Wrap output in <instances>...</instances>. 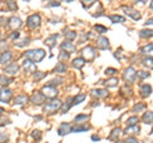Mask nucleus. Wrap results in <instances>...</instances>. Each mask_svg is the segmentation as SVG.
I'll return each instance as SVG.
<instances>
[{
    "instance_id": "nucleus-1",
    "label": "nucleus",
    "mask_w": 153,
    "mask_h": 143,
    "mask_svg": "<svg viewBox=\"0 0 153 143\" xmlns=\"http://www.w3.org/2000/svg\"><path fill=\"white\" fill-rule=\"evenodd\" d=\"M46 52L42 49H35V50H28L25 52V56L27 60H31L32 63H40L45 58Z\"/></svg>"
},
{
    "instance_id": "nucleus-2",
    "label": "nucleus",
    "mask_w": 153,
    "mask_h": 143,
    "mask_svg": "<svg viewBox=\"0 0 153 143\" xmlns=\"http://www.w3.org/2000/svg\"><path fill=\"white\" fill-rule=\"evenodd\" d=\"M61 105H63V102L60 101V100L57 98H54V100H50V102H47L44 105V112L45 114H54L59 109H61Z\"/></svg>"
},
{
    "instance_id": "nucleus-3",
    "label": "nucleus",
    "mask_w": 153,
    "mask_h": 143,
    "mask_svg": "<svg viewBox=\"0 0 153 143\" xmlns=\"http://www.w3.org/2000/svg\"><path fill=\"white\" fill-rule=\"evenodd\" d=\"M41 93L44 95L45 98H49V100H54L57 95V89L56 87H52V86H45V87H42L41 89Z\"/></svg>"
},
{
    "instance_id": "nucleus-4",
    "label": "nucleus",
    "mask_w": 153,
    "mask_h": 143,
    "mask_svg": "<svg viewBox=\"0 0 153 143\" xmlns=\"http://www.w3.org/2000/svg\"><path fill=\"white\" fill-rule=\"evenodd\" d=\"M123 77H124V79H125L126 82H129V83L135 82V78H137V70L134 69L133 66H129V68H126L125 70H124Z\"/></svg>"
},
{
    "instance_id": "nucleus-5",
    "label": "nucleus",
    "mask_w": 153,
    "mask_h": 143,
    "mask_svg": "<svg viewBox=\"0 0 153 143\" xmlns=\"http://www.w3.org/2000/svg\"><path fill=\"white\" fill-rule=\"evenodd\" d=\"M41 25V17L38 16V14H32V16H30L27 18V26L32 28V30H36V28H38Z\"/></svg>"
},
{
    "instance_id": "nucleus-6",
    "label": "nucleus",
    "mask_w": 153,
    "mask_h": 143,
    "mask_svg": "<svg viewBox=\"0 0 153 143\" xmlns=\"http://www.w3.org/2000/svg\"><path fill=\"white\" fill-rule=\"evenodd\" d=\"M121 9H123L124 13H125L128 17L133 18L134 21H139V19H140V13L138 12V10H135L134 8H131V7H126V5H123Z\"/></svg>"
},
{
    "instance_id": "nucleus-7",
    "label": "nucleus",
    "mask_w": 153,
    "mask_h": 143,
    "mask_svg": "<svg viewBox=\"0 0 153 143\" xmlns=\"http://www.w3.org/2000/svg\"><path fill=\"white\" fill-rule=\"evenodd\" d=\"M13 97V91L10 88L8 87H3L0 88V101L1 102H9L10 101V98Z\"/></svg>"
},
{
    "instance_id": "nucleus-8",
    "label": "nucleus",
    "mask_w": 153,
    "mask_h": 143,
    "mask_svg": "<svg viewBox=\"0 0 153 143\" xmlns=\"http://www.w3.org/2000/svg\"><path fill=\"white\" fill-rule=\"evenodd\" d=\"M82 54H83V56H84V60L87 59L88 61L89 60H93L94 58H96V55H97V52H96V50L93 49L92 46H87V47H84V49L82 50Z\"/></svg>"
},
{
    "instance_id": "nucleus-9",
    "label": "nucleus",
    "mask_w": 153,
    "mask_h": 143,
    "mask_svg": "<svg viewBox=\"0 0 153 143\" xmlns=\"http://www.w3.org/2000/svg\"><path fill=\"white\" fill-rule=\"evenodd\" d=\"M12 59H13V54L10 51H3L1 54H0V64L1 65H9L12 63Z\"/></svg>"
},
{
    "instance_id": "nucleus-10",
    "label": "nucleus",
    "mask_w": 153,
    "mask_h": 143,
    "mask_svg": "<svg viewBox=\"0 0 153 143\" xmlns=\"http://www.w3.org/2000/svg\"><path fill=\"white\" fill-rule=\"evenodd\" d=\"M69 133H71V125L69 123H61L59 129H57V134L63 137V136L69 134Z\"/></svg>"
},
{
    "instance_id": "nucleus-11",
    "label": "nucleus",
    "mask_w": 153,
    "mask_h": 143,
    "mask_svg": "<svg viewBox=\"0 0 153 143\" xmlns=\"http://www.w3.org/2000/svg\"><path fill=\"white\" fill-rule=\"evenodd\" d=\"M97 47L100 50H107V49H110V41H108L107 37H105V36L98 37V39H97Z\"/></svg>"
},
{
    "instance_id": "nucleus-12",
    "label": "nucleus",
    "mask_w": 153,
    "mask_h": 143,
    "mask_svg": "<svg viewBox=\"0 0 153 143\" xmlns=\"http://www.w3.org/2000/svg\"><path fill=\"white\" fill-rule=\"evenodd\" d=\"M8 26L10 27L13 31L18 30V28L22 26L21 18H18V17H12V18H9V19H8Z\"/></svg>"
},
{
    "instance_id": "nucleus-13",
    "label": "nucleus",
    "mask_w": 153,
    "mask_h": 143,
    "mask_svg": "<svg viewBox=\"0 0 153 143\" xmlns=\"http://www.w3.org/2000/svg\"><path fill=\"white\" fill-rule=\"evenodd\" d=\"M31 102L32 104H35V105H42L45 102V97H44V95H42L41 92H35L31 96Z\"/></svg>"
},
{
    "instance_id": "nucleus-14",
    "label": "nucleus",
    "mask_w": 153,
    "mask_h": 143,
    "mask_svg": "<svg viewBox=\"0 0 153 143\" xmlns=\"http://www.w3.org/2000/svg\"><path fill=\"white\" fill-rule=\"evenodd\" d=\"M19 70V65L17 63H10L9 65L5 66V74H9V75H16Z\"/></svg>"
},
{
    "instance_id": "nucleus-15",
    "label": "nucleus",
    "mask_w": 153,
    "mask_h": 143,
    "mask_svg": "<svg viewBox=\"0 0 153 143\" xmlns=\"http://www.w3.org/2000/svg\"><path fill=\"white\" fill-rule=\"evenodd\" d=\"M61 50L70 54V52H74L76 50V46L71 44V41H64L63 44H61Z\"/></svg>"
},
{
    "instance_id": "nucleus-16",
    "label": "nucleus",
    "mask_w": 153,
    "mask_h": 143,
    "mask_svg": "<svg viewBox=\"0 0 153 143\" xmlns=\"http://www.w3.org/2000/svg\"><path fill=\"white\" fill-rule=\"evenodd\" d=\"M23 66H25V70H26V73H36V65L35 63H32L31 60H25L23 61Z\"/></svg>"
},
{
    "instance_id": "nucleus-17",
    "label": "nucleus",
    "mask_w": 153,
    "mask_h": 143,
    "mask_svg": "<svg viewBox=\"0 0 153 143\" xmlns=\"http://www.w3.org/2000/svg\"><path fill=\"white\" fill-rule=\"evenodd\" d=\"M91 93H92L94 97H97V98H102V97L107 96L108 91H107V89H105V88H97V89H92Z\"/></svg>"
},
{
    "instance_id": "nucleus-18",
    "label": "nucleus",
    "mask_w": 153,
    "mask_h": 143,
    "mask_svg": "<svg viewBox=\"0 0 153 143\" xmlns=\"http://www.w3.org/2000/svg\"><path fill=\"white\" fill-rule=\"evenodd\" d=\"M140 52L142 54H144V55H147V58H152L153 56V44H148L146 46H143Z\"/></svg>"
},
{
    "instance_id": "nucleus-19",
    "label": "nucleus",
    "mask_w": 153,
    "mask_h": 143,
    "mask_svg": "<svg viewBox=\"0 0 153 143\" xmlns=\"http://www.w3.org/2000/svg\"><path fill=\"white\" fill-rule=\"evenodd\" d=\"M57 37H59V35H51V36H49L47 39L45 40V42L44 44L46 45V46H49L50 49H52L55 45H56V40H57Z\"/></svg>"
},
{
    "instance_id": "nucleus-20",
    "label": "nucleus",
    "mask_w": 153,
    "mask_h": 143,
    "mask_svg": "<svg viewBox=\"0 0 153 143\" xmlns=\"http://www.w3.org/2000/svg\"><path fill=\"white\" fill-rule=\"evenodd\" d=\"M28 101H30V97L27 95H18L14 98V104H17V105H26Z\"/></svg>"
},
{
    "instance_id": "nucleus-21",
    "label": "nucleus",
    "mask_w": 153,
    "mask_h": 143,
    "mask_svg": "<svg viewBox=\"0 0 153 143\" xmlns=\"http://www.w3.org/2000/svg\"><path fill=\"white\" fill-rule=\"evenodd\" d=\"M140 93L143 97H148L152 93V87L149 84H142L140 86Z\"/></svg>"
},
{
    "instance_id": "nucleus-22",
    "label": "nucleus",
    "mask_w": 153,
    "mask_h": 143,
    "mask_svg": "<svg viewBox=\"0 0 153 143\" xmlns=\"http://www.w3.org/2000/svg\"><path fill=\"white\" fill-rule=\"evenodd\" d=\"M89 129H91V125H87V124H84V125L76 124V127L71 128V132H73V133H79V132H87Z\"/></svg>"
},
{
    "instance_id": "nucleus-23",
    "label": "nucleus",
    "mask_w": 153,
    "mask_h": 143,
    "mask_svg": "<svg viewBox=\"0 0 153 143\" xmlns=\"http://www.w3.org/2000/svg\"><path fill=\"white\" fill-rule=\"evenodd\" d=\"M108 18H110V21H112L114 23H125V22H126L125 17L117 16V14H112V16H108Z\"/></svg>"
},
{
    "instance_id": "nucleus-24",
    "label": "nucleus",
    "mask_w": 153,
    "mask_h": 143,
    "mask_svg": "<svg viewBox=\"0 0 153 143\" xmlns=\"http://www.w3.org/2000/svg\"><path fill=\"white\" fill-rule=\"evenodd\" d=\"M140 132V128L138 125H133V127H126V129L124 130L125 134H138Z\"/></svg>"
},
{
    "instance_id": "nucleus-25",
    "label": "nucleus",
    "mask_w": 153,
    "mask_h": 143,
    "mask_svg": "<svg viewBox=\"0 0 153 143\" xmlns=\"http://www.w3.org/2000/svg\"><path fill=\"white\" fill-rule=\"evenodd\" d=\"M85 100V95L83 93H79V95H76V96L71 100V106H75V105H79L80 102H83Z\"/></svg>"
},
{
    "instance_id": "nucleus-26",
    "label": "nucleus",
    "mask_w": 153,
    "mask_h": 143,
    "mask_svg": "<svg viewBox=\"0 0 153 143\" xmlns=\"http://www.w3.org/2000/svg\"><path fill=\"white\" fill-rule=\"evenodd\" d=\"M84 64H85V60L83 58H76L73 60V66L76 69H82L84 66Z\"/></svg>"
},
{
    "instance_id": "nucleus-27",
    "label": "nucleus",
    "mask_w": 153,
    "mask_h": 143,
    "mask_svg": "<svg viewBox=\"0 0 153 143\" xmlns=\"http://www.w3.org/2000/svg\"><path fill=\"white\" fill-rule=\"evenodd\" d=\"M142 120H143V123H144V124H151V123H153V112H152V111H147L144 115H143Z\"/></svg>"
},
{
    "instance_id": "nucleus-28",
    "label": "nucleus",
    "mask_w": 153,
    "mask_h": 143,
    "mask_svg": "<svg viewBox=\"0 0 153 143\" xmlns=\"http://www.w3.org/2000/svg\"><path fill=\"white\" fill-rule=\"evenodd\" d=\"M121 133H123V129H121V128H115V129H112L111 134H110V137H108V139H110V141H115L119 136L121 134Z\"/></svg>"
},
{
    "instance_id": "nucleus-29",
    "label": "nucleus",
    "mask_w": 153,
    "mask_h": 143,
    "mask_svg": "<svg viewBox=\"0 0 153 143\" xmlns=\"http://www.w3.org/2000/svg\"><path fill=\"white\" fill-rule=\"evenodd\" d=\"M138 123H139V118L138 116H130L126 120V127H133V125H138Z\"/></svg>"
},
{
    "instance_id": "nucleus-30",
    "label": "nucleus",
    "mask_w": 153,
    "mask_h": 143,
    "mask_svg": "<svg viewBox=\"0 0 153 143\" xmlns=\"http://www.w3.org/2000/svg\"><path fill=\"white\" fill-rule=\"evenodd\" d=\"M66 70H68V66L65 63H59L55 66V73H65Z\"/></svg>"
},
{
    "instance_id": "nucleus-31",
    "label": "nucleus",
    "mask_w": 153,
    "mask_h": 143,
    "mask_svg": "<svg viewBox=\"0 0 153 143\" xmlns=\"http://www.w3.org/2000/svg\"><path fill=\"white\" fill-rule=\"evenodd\" d=\"M143 65L148 69H153V58H144L143 59Z\"/></svg>"
},
{
    "instance_id": "nucleus-32",
    "label": "nucleus",
    "mask_w": 153,
    "mask_h": 143,
    "mask_svg": "<svg viewBox=\"0 0 153 143\" xmlns=\"http://www.w3.org/2000/svg\"><path fill=\"white\" fill-rule=\"evenodd\" d=\"M71 100H73V98L70 97L68 100V102H65V104L61 105V114H65L66 111H69V109L71 107Z\"/></svg>"
},
{
    "instance_id": "nucleus-33",
    "label": "nucleus",
    "mask_w": 153,
    "mask_h": 143,
    "mask_svg": "<svg viewBox=\"0 0 153 143\" xmlns=\"http://www.w3.org/2000/svg\"><path fill=\"white\" fill-rule=\"evenodd\" d=\"M12 82V78H8L5 74H1L0 75V86H4V87H7L8 83Z\"/></svg>"
},
{
    "instance_id": "nucleus-34",
    "label": "nucleus",
    "mask_w": 153,
    "mask_h": 143,
    "mask_svg": "<svg viewBox=\"0 0 153 143\" xmlns=\"http://www.w3.org/2000/svg\"><path fill=\"white\" fill-rule=\"evenodd\" d=\"M144 109H146V104H143V102H138V104L134 105L133 111H134V112H140V111L144 110Z\"/></svg>"
},
{
    "instance_id": "nucleus-35",
    "label": "nucleus",
    "mask_w": 153,
    "mask_h": 143,
    "mask_svg": "<svg viewBox=\"0 0 153 143\" xmlns=\"http://www.w3.org/2000/svg\"><path fill=\"white\" fill-rule=\"evenodd\" d=\"M89 119V115H87V114H82V115H76L74 118V120L76 124H79V123H82V121H85V120H88Z\"/></svg>"
},
{
    "instance_id": "nucleus-36",
    "label": "nucleus",
    "mask_w": 153,
    "mask_h": 143,
    "mask_svg": "<svg viewBox=\"0 0 153 143\" xmlns=\"http://www.w3.org/2000/svg\"><path fill=\"white\" fill-rule=\"evenodd\" d=\"M117 83H119V79L116 77L110 78V79H107L106 82H105V84H106L107 87H115V86H117Z\"/></svg>"
},
{
    "instance_id": "nucleus-37",
    "label": "nucleus",
    "mask_w": 153,
    "mask_h": 143,
    "mask_svg": "<svg viewBox=\"0 0 153 143\" xmlns=\"http://www.w3.org/2000/svg\"><path fill=\"white\" fill-rule=\"evenodd\" d=\"M139 36L140 37H153V30H142L139 31Z\"/></svg>"
},
{
    "instance_id": "nucleus-38",
    "label": "nucleus",
    "mask_w": 153,
    "mask_h": 143,
    "mask_svg": "<svg viewBox=\"0 0 153 143\" xmlns=\"http://www.w3.org/2000/svg\"><path fill=\"white\" fill-rule=\"evenodd\" d=\"M64 35L66 36V39L69 41H73L74 39H76V32H74V31H65Z\"/></svg>"
},
{
    "instance_id": "nucleus-39",
    "label": "nucleus",
    "mask_w": 153,
    "mask_h": 143,
    "mask_svg": "<svg viewBox=\"0 0 153 143\" xmlns=\"http://www.w3.org/2000/svg\"><path fill=\"white\" fill-rule=\"evenodd\" d=\"M9 139V136L5 130H1L0 129V143H5Z\"/></svg>"
},
{
    "instance_id": "nucleus-40",
    "label": "nucleus",
    "mask_w": 153,
    "mask_h": 143,
    "mask_svg": "<svg viewBox=\"0 0 153 143\" xmlns=\"http://www.w3.org/2000/svg\"><path fill=\"white\" fill-rule=\"evenodd\" d=\"M68 59H69V54L61 50L60 54H59V61H60V63H63V61H66Z\"/></svg>"
},
{
    "instance_id": "nucleus-41",
    "label": "nucleus",
    "mask_w": 153,
    "mask_h": 143,
    "mask_svg": "<svg viewBox=\"0 0 153 143\" xmlns=\"http://www.w3.org/2000/svg\"><path fill=\"white\" fill-rule=\"evenodd\" d=\"M151 75V73H148V72H144V70H140V72H137V77L139 79H146Z\"/></svg>"
},
{
    "instance_id": "nucleus-42",
    "label": "nucleus",
    "mask_w": 153,
    "mask_h": 143,
    "mask_svg": "<svg viewBox=\"0 0 153 143\" xmlns=\"http://www.w3.org/2000/svg\"><path fill=\"white\" fill-rule=\"evenodd\" d=\"M64 82V79L61 78V77H57V78H55V79H52L51 82L49 83V86H52V87H55V86H57V84H61Z\"/></svg>"
},
{
    "instance_id": "nucleus-43",
    "label": "nucleus",
    "mask_w": 153,
    "mask_h": 143,
    "mask_svg": "<svg viewBox=\"0 0 153 143\" xmlns=\"http://www.w3.org/2000/svg\"><path fill=\"white\" fill-rule=\"evenodd\" d=\"M94 30L97 31V32H100V33L107 32V28H106V27H103V26H101V25H96V26H94Z\"/></svg>"
},
{
    "instance_id": "nucleus-44",
    "label": "nucleus",
    "mask_w": 153,
    "mask_h": 143,
    "mask_svg": "<svg viewBox=\"0 0 153 143\" xmlns=\"http://www.w3.org/2000/svg\"><path fill=\"white\" fill-rule=\"evenodd\" d=\"M121 92H125V95H128V96H131V93H133V91H131V88L130 87H128V84H125L123 87V91Z\"/></svg>"
},
{
    "instance_id": "nucleus-45",
    "label": "nucleus",
    "mask_w": 153,
    "mask_h": 143,
    "mask_svg": "<svg viewBox=\"0 0 153 143\" xmlns=\"http://www.w3.org/2000/svg\"><path fill=\"white\" fill-rule=\"evenodd\" d=\"M45 77V73H42V72H36L35 75H33V78H35L36 80H40Z\"/></svg>"
},
{
    "instance_id": "nucleus-46",
    "label": "nucleus",
    "mask_w": 153,
    "mask_h": 143,
    "mask_svg": "<svg viewBox=\"0 0 153 143\" xmlns=\"http://www.w3.org/2000/svg\"><path fill=\"white\" fill-rule=\"evenodd\" d=\"M32 137L35 138L36 141H40L41 139V132L40 130H33L32 132Z\"/></svg>"
},
{
    "instance_id": "nucleus-47",
    "label": "nucleus",
    "mask_w": 153,
    "mask_h": 143,
    "mask_svg": "<svg viewBox=\"0 0 153 143\" xmlns=\"http://www.w3.org/2000/svg\"><path fill=\"white\" fill-rule=\"evenodd\" d=\"M115 73H117V70L114 69V68H107L106 70H105V74L106 75H114Z\"/></svg>"
},
{
    "instance_id": "nucleus-48",
    "label": "nucleus",
    "mask_w": 153,
    "mask_h": 143,
    "mask_svg": "<svg viewBox=\"0 0 153 143\" xmlns=\"http://www.w3.org/2000/svg\"><path fill=\"white\" fill-rule=\"evenodd\" d=\"M28 44H30V39L27 37V39L23 40L21 44H16V46H17V47H23V46H26V45H28Z\"/></svg>"
},
{
    "instance_id": "nucleus-49",
    "label": "nucleus",
    "mask_w": 153,
    "mask_h": 143,
    "mask_svg": "<svg viewBox=\"0 0 153 143\" xmlns=\"http://www.w3.org/2000/svg\"><path fill=\"white\" fill-rule=\"evenodd\" d=\"M124 142H125V143H139V141H138L137 138H134V137H128Z\"/></svg>"
},
{
    "instance_id": "nucleus-50",
    "label": "nucleus",
    "mask_w": 153,
    "mask_h": 143,
    "mask_svg": "<svg viewBox=\"0 0 153 143\" xmlns=\"http://www.w3.org/2000/svg\"><path fill=\"white\" fill-rule=\"evenodd\" d=\"M7 5L12 10H16V9H17V4H16V3H13V1H8V3H7Z\"/></svg>"
},
{
    "instance_id": "nucleus-51",
    "label": "nucleus",
    "mask_w": 153,
    "mask_h": 143,
    "mask_svg": "<svg viewBox=\"0 0 153 143\" xmlns=\"http://www.w3.org/2000/svg\"><path fill=\"white\" fill-rule=\"evenodd\" d=\"M146 26H152L153 25V18H149V19H147V22L144 23Z\"/></svg>"
},
{
    "instance_id": "nucleus-52",
    "label": "nucleus",
    "mask_w": 153,
    "mask_h": 143,
    "mask_svg": "<svg viewBox=\"0 0 153 143\" xmlns=\"http://www.w3.org/2000/svg\"><path fill=\"white\" fill-rule=\"evenodd\" d=\"M92 4H94V0H89L87 4H83V5H84V8H88V7L92 5Z\"/></svg>"
},
{
    "instance_id": "nucleus-53",
    "label": "nucleus",
    "mask_w": 153,
    "mask_h": 143,
    "mask_svg": "<svg viewBox=\"0 0 153 143\" xmlns=\"http://www.w3.org/2000/svg\"><path fill=\"white\" fill-rule=\"evenodd\" d=\"M18 37H19V32H14L13 35H12V39H13V40H17Z\"/></svg>"
},
{
    "instance_id": "nucleus-54",
    "label": "nucleus",
    "mask_w": 153,
    "mask_h": 143,
    "mask_svg": "<svg viewBox=\"0 0 153 143\" xmlns=\"http://www.w3.org/2000/svg\"><path fill=\"white\" fill-rule=\"evenodd\" d=\"M49 5H50V7H59V5H60V3H50Z\"/></svg>"
},
{
    "instance_id": "nucleus-55",
    "label": "nucleus",
    "mask_w": 153,
    "mask_h": 143,
    "mask_svg": "<svg viewBox=\"0 0 153 143\" xmlns=\"http://www.w3.org/2000/svg\"><path fill=\"white\" fill-rule=\"evenodd\" d=\"M92 141H97L98 142L100 141V137L98 136H92Z\"/></svg>"
},
{
    "instance_id": "nucleus-56",
    "label": "nucleus",
    "mask_w": 153,
    "mask_h": 143,
    "mask_svg": "<svg viewBox=\"0 0 153 143\" xmlns=\"http://www.w3.org/2000/svg\"><path fill=\"white\" fill-rule=\"evenodd\" d=\"M3 114H4V109L0 107V115H3Z\"/></svg>"
},
{
    "instance_id": "nucleus-57",
    "label": "nucleus",
    "mask_w": 153,
    "mask_h": 143,
    "mask_svg": "<svg viewBox=\"0 0 153 143\" xmlns=\"http://www.w3.org/2000/svg\"><path fill=\"white\" fill-rule=\"evenodd\" d=\"M149 7H151V9H153V0L151 1V5H149Z\"/></svg>"
},
{
    "instance_id": "nucleus-58",
    "label": "nucleus",
    "mask_w": 153,
    "mask_h": 143,
    "mask_svg": "<svg viewBox=\"0 0 153 143\" xmlns=\"http://www.w3.org/2000/svg\"><path fill=\"white\" fill-rule=\"evenodd\" d=\"M116 143H125V142H123V141H119V142H116Z\"/></svg>"
}]
</instances>
